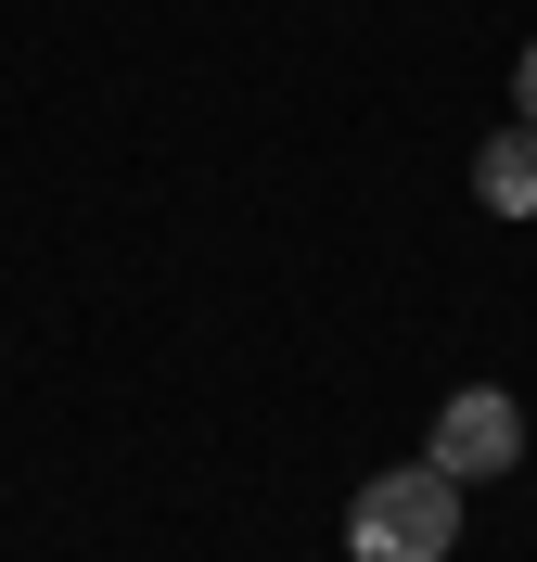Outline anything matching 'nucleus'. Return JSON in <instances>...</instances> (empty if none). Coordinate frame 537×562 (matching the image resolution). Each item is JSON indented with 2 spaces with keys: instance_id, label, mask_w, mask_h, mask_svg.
Listing matches in <instances>:
<instances>
[{
  "instance_id": "7ed1b4c3",
  "label": "nucleus",
  "mask_w": 537,
  "mask_h": 562,
  "mask_svg": "<svg viewBox=\"0 0 537 562\" xmlns=\"http://www.w3.org/2000/svg\"><path fill=\"white\" fill-rule=\"evenodd\" d=\"M473 192L500 217H537V128H500L486 154H473Z\"/></svg>"
},
{
  "instance_id": "f03ea898",
  "label": "nucleus",
  "mask_w": 537,
  "mask_h": 562,
  "mask_svg": "<svg viewBox=\"0 0 537 562\" xmlns=\"http://www.w3.org/2000/svg\"><path fill=\"white\" fill-rule=\"evenodd\" d=\"M435 473H448V486H486V473H512V460H525V409H512L500 384H461L448 396V409H435Z\"/></svg>"
},
{
  "instance_id": "20e7f679",
  "label": "nucleus",
  "mask_w": 537,
  "mask_h": 562,
  "mask_svg": "<svg viewBox=\"0 0 537 562\" xmlns=\"http://www.w3.org/2000/svg\"><path fill=\"white\" fill-rule=\"evenodd\" d=\"M512 103H525V128H537V38H525V65H512Z\"/></svg>"
},
{
  "instance_id": "f257e3e1",
  "label": "nucleus",
  "mask_w": 537,
  "mask_h": 562,
  "mask_svg": "<svg viewBox=\"0 0 537 562\" xmlns=\"http://www.w3.org/2000/svg\"><path fill=\"white\" fill-rule=\"evenodd\" d=\"M448 537H461V486H448L435 460L371 473V486L346 498V550L358 562H448Z\"/></svg>"
}]
</instances>
